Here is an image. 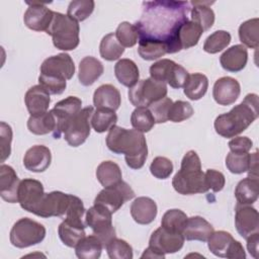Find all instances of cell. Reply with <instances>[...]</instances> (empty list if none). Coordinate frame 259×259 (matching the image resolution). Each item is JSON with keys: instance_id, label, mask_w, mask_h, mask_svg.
Returning <instances> with one entry per match:
<instances>
[{"instance_id": "31", "label": "cell", "mask_w": 259, "mask_h": 259, "mask_svg": "<svg viewBox=\"0 0 259 259\" xmlns=\"http://www.w3.org/2000/svg\"><path fill=\"white\" fill-rule=\"evenodd\" d=\"M259 182L258 179L246 177L236 186L235 197L239 204H252L258 199Z\"/></svg>"}, {"instance_id": "38", "label": "cell", "mask_w": 259, "mask_h": 259, "mask_svg": "<svg viewBox=\"0 0 259 259\" xmlns=\"http://www.w3.org/2000/svg\"><path fill=\"white\" fill-rule=\"evenodd\" d=\"M99 53L102 59L106 61L118 60L124 53V48L118 42L113 32L104 35L100 41Z\"/></svg>"}, {"instance_id": "13", "label": "cell", "mask_w": 259, "mask_h": 259, "mask_svg": "<svg viewBox=\"0 0 259 259\" xmlns=\"http://www.w3.org/2000/svg\"><path fill=\"white\" fill-rule=\"evenodd\" d=\"M184 237L181 233L171 232L163 227L154 231L149 240V246L166 254H173L181 250L184 245Z\"/></svg>"}, {"instance_id": "34", "label": "cell", "mask_w": 259, "mask_h": 259, "mask_svg": "<svg viewBox=\"0 0 259 259\" xmlns=\"http://www.w3.org/2000/svg\"><path fill=\"white\" fill-rule=\"evenodd\" d=\"M103 244L97 236H85L75 247L76 256L80 259H97L101 255Z\"/></svg>"}, {"instance_id": "28", "label": "cell", "mask_w": 259, "mask_h": 259, "mask_svg": "<svg viewBox=\"0 0 259 259\" xmlns=\"http://www.w3.org/2000/svg\"><path fill=\"white\" fill-rule=\"evenodd\" d=\"M203 29L195 22L187 19L178 28L176 38L181 50H187L197 45Z\"/></svg>"}, {"instance_id": "21", "label": "cell", "mask_w": 259, "mask_h": 259, "mask_svg": "<svg viewBox=\"0 0 259 259\" xmlns=\"http://www.w3.org/2000/svg\"><path fill=\"white\" fill-rule=\"evenodd\" d=\"M24 103L30 115H39L48 111L51 103L50 93L39 84L30 87L24 95Z\"/></svg>"}, {"instance_id": "20", "label": "cell", "mask_w": 259, "mask_h": 259, "mask_svg": "<svg viewBox=\"0 0 259 259\" xmlns=\"http://www.w3.org/2000/svg\"><path fill=\"white\" fill-rule=\"evenodd\" d=\"M52 162L51 150L44 145H35L29 148L23 157L24 167L31 172L40 173L46 171Z\"/></svg>"}, {"instance_id": "9", "label": "cell", "mask_w": 259, "mask_h": 259, "mask_svg": "<svg viewBox=\"0 0 259 259\" xmlns=\"http://www.w3.org/2000/svg\"><path fill=\"white\" fill-rule=\"evenodd\" d=\"M94 112L93 106L82 108L63 128L65 141L71 147L81 146L90 135V119Z\"/></svg>"}, {"instance_id": "35", "label": "cell", "mask_w": 259, "mask_h": 259, "mask_svg": "<svg viewBox=\"0 0 259 259\" xmlns=\"http://www.w3.org/2000/svg\"><path fill=\"white\" fill-rule=\"evenodd\" d=\"M193 5L190 13V20L197 23L203 31L208 30L214 22V12L208 6L209 2H190Z\"/></svg>"}, {"instance_id": "33", "label": "cell", "mask_w": 259, "mask_h": 259, "mask_svg": "<svg viewBox=\"0 0 259 259\" xmlns=\"http://www.w3.org/2000/svg\"><path fill=\"white\" fill-rule=\"evenodd\" d=\"M208 88V79L201 73L189 74L183 86V91L186 97L190 100H199L202 98Z\"/></svg>"}, {"instance_id": "59", "label": "cell", "mask_w": 259, "mask_h": 259, "mask_svg": "<svg viewBox=\"0 0 259 259\" xmlns=\"http://www.w3.org/2000/svg\"><path fill=\"white\" fill-rule=\"evenodd\" d=\"M248 177L258 179V153L257 151L253 154H251V160H250V165L248 169Z\"/></svg>"}, {"instance_id": "17", "label": "cell", "mask_w": 259, "mask_h": 259, "mask_svg": "<svg viewBox=\"0 0 259 259\" xmlns=\"http://www.w3.org/2000/svg\"><path fill=\"white\" fill-rule=\"evenodd\" d=\"M40 74L70 80L75 74V65L70 55L61 53L59 55L49 57L42 62L40 65Z\"/></svg>"}, {"instance_id": "24", "label": "cell", "mask_w": 259, "mask_h": 259, "mask_svg": "<svg viewBox=\"0 0 259 259\" xmlns=\"http://www.w3.org/2000/svg\"><path fill=\"white\" fill-rule=\"evenodd\" d=\"M157 212L158 208L156 202L147 196H140L131 204L132 218L140 225H149L154 222Z\"/></svg>"}, {"instance_id": "16", "label": "cell", "mask_w": 259, "mask_h": 259, "mask_svg": "<svg viewBox=\"0 0 259 259\" xmlns=\"http://www.w3.org/2000/svg\"><path fill=\"white\" fill-rule=\"evenodd\" d=\"M235 227L237 232L247 239L259 231V214L251 204H237L235 213Z\"/></svg>"}, {"instance_id": "27", "label": "cell", "mask_w": 259, "mask_h": 259, "mask_svg": "<svg viewBox=\"0 0 259 259\" xmlns=\"http://www.w3.org/2000/svg\"><path fill=\"white\" fill-rule=\"evenodd\" d=\"M103 65L99 60L91 56L85 57L79 64V81L83 86H90L103 74Z\"/></svg>"}, {"instance_id": "4", "label": "cell", "mask_w": 259, "mask_h": 259, "mask_svg": "<svg viewBox=\"0 0 259 259\" xmlns=\"http://www.w3.org/2000/svg\"><path fill=\"white\" fill-rule=\"evenodd\" d=\"M172 186L176 192L182 195L208 191L205 184L204 173L201 170V162L195 151H188L184 155L180 170L172 179Z\"/></svg>"}, {"instance_id": "41", "label": "cell", "mask_w": 259, "mask_h": 259, "mask_svg": "<svg viewBox=\"0 0 259 259\" xmlns=\"http://www.w3.org/2000/svg\"><path fill=\"white\" fill-rule=\"evenodd\" d=\"M131 123L133 127L140 133H148L155 125V118L149 107L139 106L131 115Z\"/></svg>"}, {"instance_id": "11", "label": "cell", "mask_w": 259, "mask_h": 259, "mask_svg": "<svg viewBox=\"0 0 259 259\" xmlns=\"http://www.w3.org/2000/svg\"><path fill=\"white\" fill-rule=\"evenodd\" d=\"M71 201V194L62 191L45 193L40 203L33 214L40 218L65 217Z\"/></svg>"}, {"instance_id": "39", "label": "cell", "mask_w": 259, "mask_h": 259, "mask_svg": "<svg viewBox=\"0 0 259 259\" xmlns=\"http://www.w3.org/2000/svg\"><path fill=\"white\" fill-rule=\"evenodd\" d=\"M234 240L233 236L226 231H217L213 232L208 238L207 247L209 251L221 258H226L229 247Z\"/></svg>"}, {"instance_id": "2", "label": "cell", "mask_w": 259, "mask_h": 259, "mask_svg": "<svg viewBox=\"0 0 259 259\" xmlns=\"http://www.w3.org/2000/svg\"><path fill=\"white\" fill-rule=\"evenodd\" d=\"M106 146L114 154H123L126 165L132 169H141L148 157L147 141L143 133L114 125L106 137Z\"/></svg>"}, {"instance_id": "14", "label": "cell", "mask_w": 259, "mask_h": 259, "mask_svg": "<svg viewBox=\"0 0 259 259\" xmlns=\"http://www.w3.org/2000/svg\"><path fill=\"white\" fill-rule=\"evenodd\" d=\"M81 107L82 100L76 96H68L55 104L54 108L51 109L57 121V127L53 134L55 139H59L61 137L65 124L82 109Z\"/></svg>"}, {"instance_id": "3", "label": "cell", "mask_w": 259, "mask_h": 259, "mask_svg": "<svg viewBox=\"0 0 259 259\" xmlns=\"http://www.w3.org/2000/svg\"><path fill=\"white\" fill-rule=\"evenodd\" d=\"M259 115L258 95L249 93L243 101L233 107L229 112L220 114L214 119V130L223 138H235L248 126Z\"/></svg>"}, {"instance_id": "37", "label": "cell", "mask_w": 259, "mask_h": 259, "mask_svg": "<svg viewBox=\"0 0 259 259\" xmlns=\"http://www.w3.org/2000/svg\"><path fill=\"white\" fill-rule=\"evenodd\" d=\"M116 121L117 115L115 111L106 108H96L90 119L93 130L99 134L109 131L115 125Z\"/></svg>"}, {"instance_id": "57", "label": "cell", "mask_w": 259, "mask_h": 259, "mask_svg": "<svg viewBox=\"0 0 259 259\" xmlns=\"http://www.w3.org/2000/svg\"><path fill=\"white\" fill-rule=\"evenodd\" d=\"M226 258H229V259H245L246 258V252L239 241L235 239L232 241L229 247L228 253L226 255Z\"/></svg>"}, {"instance_id": "44", "label": "cell", "mask_w": 259, "mask_h": 259, "mask_svg": "<svg viewBox=\"0 0 259 259\" xmlns=\"http://www.w3.org/2000/svg\"><path fill=\"white\" fill-rule=\"evenodd\" d=\"M231 42V34L226 30H217L208 35L203 44V51L217 54L226 49Z\"/></svg>"}, {"instance_id": "22", "label": "cell", "mask_w": 259, "mask_h": 259, "mask_svg": "<svg viewBox=\"0 0 259 259\" xmlns=\"http://www.w3.org/2000/svg\"><path fill=\"white\" fill-rule=\"evenodd\" d=\"M248 62V52L243 45H235L227 49L221 57L220 63L224 70L237 73L242 71Z\"/></svg>"}, {"instance_id": "43", "label": "cell", "mask_w": 259, "mask_h": 259, "mask_svg": "<svg viewBox=\"0 0 259 259\" xmlns=\"http://www.w3.org/2000/svg\"><path fill=\"white\" fill-rule=\"evenodd\" d=\"M95 2L92 0H74L70 2L67 15L76 21H83L87 19L93 12Z\"/></svg>"}, {"instance_id": "26", "label": "cell", "mask_w": 259, "mask_h": 259, "mask_svg": "<svg viewBox=\"0 0 259 259\" xmlns=\"http://www.w3.org/2000/svg\"><path fill=\"white\" fill-rule=\"evenodd\" d=\"M85 223L72 222L65 220L59 225L58 234L61 241L70 248H75L76 245L85 237Z\"/></svg>"}, {"instance_id": "58", "label": "cell", "mask_w": 259, "mask_h": 259, "mask_svg": "<svg viewBox=\"0 0 259 259\" xmlns=\"http://www.w3.org/2000/svg\"><path fill=\"white\" fill-rule=\"evenodd\" d=\"M247 249L249 251V254L257 259L258 258V243H259V233H254L247 239Z\"/></svg>"}, {"instance_id": "45", "label": "cell", "mask_w": 259, "mask_h": 259, "mask_svg": "<svg viewBox=\"0 0 259 259\" xmlns=\"http://www.w3.org/2000/svg\"><path fill=\"white\" fill-rule=\"evenodd\" d=\"M116 39L123 48H132L139 40V32L135 24L127 21L120 22L114 32Z\"/></svg>"}, {"instance_id": "10", "label": "cell", "mask_w": 259, "mask_h": 259, "mask_svg": "<svg viewBox=\"0 0 259 259\" xmlns=\"http://www.w3.org/2000/svg\"><path fill=\"white\" fill-rule=\"evenodd\" d=\"M135 192L132 187L124 181H120L115 185L104 187L96 195L94 204H99L108 209L111 213L117 211L124 202L133 199Z\"/></svg>"}, {"instance_id": "23", "label": "cell", "mask_w": 259, "mask_h": 259, "mask_svg": "<svg viewBox=\"0 0 259 259\" xmlns=\"http://www.w3.org/2000/svg\"><path fill=\"white\" fill-rule=\"evenodd\" d=\"M213 232V227L205 219L194 215L187 219L182 235L187 241L206 242Z\"/></svg>"}, {"instance_id": "54", "label": "cell", "mask_w": 259, "mask_h": 259, "mask_svg": "<svg viewBox=\"0 0 259 259\" xmlns=\"http://www.w3.org/2000/svg\"><path fill=\"white\" fill-rule=\"evenodd\" d=\"M204 177L207 189H211L213 192L221 191L226 184L224 174L218 170L207 169L206 172L204 173Z\"/></svg>"}, {"instance_id": "7", "label": "cell", "mask_w": 259, "mask_h": 259, "mask_svg": "<svg viewBox=\"0 0 259 259\" xmlns=\"http://www.w3.org/2000/svg\"><path fill=\"white\" fill-rule=\"evenodd\" d=\"M166 83L156 81L151 77L139 80L137 84L128 89V100L136 107H149L152 103L166 97Z\"/></svg>"}, {"instance_id": "6", "label": "cell", "mask_w": 259, "mask_h": 259, "mask_svg": "<svg viewBox=\"0 0 259 259\" xmlns=\"http://www.w3.org/2000/svg\"><path fill=\"white\" fill-rule=\"evenodd\" d=\"M46 233V228L41 224L29 218H22L11 228L9 239L12 246L23 249L42 242Z\"/></svg>"}, {"instance_id": "55", "label": "cell", "mask_w": 259, "mask_h": 259, "mask_svg": "<svg viewBox=\"0 0 259 259\" xmlns=\"http://www.w3.org/2000/svg\"><path fill=\"white\" fill-rule=\"evenodd\" d=\"M188 75H189L188 72L181 65L175 64L171 71V74L169 76L167 83L172 88H175V89L182 88L188 78Z\"/></svg>"}, {"instance_id": "49", "label": "cell", "mask_w": 259, "mask_h": 259, "mask_svg": "<svg viewBox=\"0 0 259 259\" xmlns=\"http://www.w3.org/2000/svg\"><path fill=\"white\" fill-rule=\"evenodd\" d=\"M176 63L169 59H162L158 62H155L150 67V76L152 79L167 83L169 76L171 74V71Z\"/></svg>"}, {"instance_id": "12", "label": "cell", "mask_w": 259, "mask_h": 259, "mask_svg": "<svg viewBox=\"0 0 259 259\" xmlns=\"http://www.w3.org/2000/svg\"><path fill=\"white\" fill-rule=\"evenodd\" d=\"M45 195L40 181L25 178L20 181L18 187V203L24 210L34 213Z\"/></svg>"}, {"instance_id": "51", "label": "cell", "mask_w": 259, "mask_h": 259, "mask_svg": "<svg viewBox=\"0 0 259 259\" xmlns=\"http://www.w3.org/2000/svg\"><path fill=\"white\" fill-rule=\"evenodd\" d=\"M150 172L157 179H167L173 172V164L168 158L158 156L152 161Z\"/></svg>"}, {"instance_id": "52", "label": "cell", "mask_w": 259, "mask_h": 259, "mask_svg": "<svg viewBox=\"0 0 259 259\" xmlns=\"http://www.w3.org/2000/svg\"><path fill=\"white\" fill-rule=\"evenodd\" d=\"M173 101L169 97H164L149 106L156 123H164L168 121V113Z\"/></svg>"}, {"instance_id": "1", "label": "cell", "mask_w": 259, "mask_h": 259, "mask_svg": "<svg viewBox=\"0 0 259 259\" xmlns=\"http://www.w3.org/2000/svg\"><path fill=\"white\" fill-rule=\"evenodd\" d=\"M142 17L136 22L139 38L153 39L166 44L168 54L181 51L176 34L179 26L186 21L190 2L152 1L144 2Z\"/></svg>"}, {"instance_id": "30", "label": "cell", "mask_w": 259, "mask_h": 259, "mask_svg": "<svg viewBox=\"0 0 259 259\" xmlns=\"http://www.w3.org/2000/svg\"><path fill=\"white\" fill-rule=\"evenodd\" d=\"M57 127V121L52 110L39 115H30L27 120L28 131L37 136L54 134Z\"/></svg>"}, {"instance_id": "53", "label": "cell", "mask_w": 259, "mask_h": 259, "mask_svg": "<svg viewBox=\"0 0 259 259\" xmlns=\"http://www.w3.org/2000/svg\"><path fill=\"white\" fill-rule=\"evenodd\" d=\"M12 142V128L11 126L1 121L0 123V146H1V163L5 162L11 154Z\"/></svg>"}, {"instance_id": "40", "label": "cell", "mask_w": 259, "mask_h": 259, "mask_svg": "<svg viewBox=\"0 0 259 259\" xmlns=\"http://www.w3.org/2000/svg\"><path fill=\"white\" fill-rule=\"evenodd\" d=\"M258 32H259V19L252 18L243 22L239 27V38L244 47L250 49L258 48Z\"/></svg>"}, {"instance_id": "25", "label": "cell", "mask_w": 259, "mask_h": 259, "mask_svg": "<svg viewBox=\"0 0 259 259\" xmlns=\"http://www.w3.org/2000/svg\"><path fill=\"white\" fill-rule=\"evenodd\" d=\"M120 103V93L111 84H103L94 91L93 104L96 108H106L115 111L119 108Z\"/></svg>"}, {"instance_id": "5", "label": "cell", "mask_w": 259, "mask_h": 259, "mask_svg": "<svg viewBox=\"0 0 259 259\" xmlns=\"http://www.w3.org/2000/svg\"><path fill=\"white\" fill-rule=\"evenodd\" d=\"M46 32L52 36L53 44L58 50L73 51L79 46V23L67 14L54 11L53 20Z\"/></svg>"}, {"instance_id": "60", "label": "cell", "mask_w": 259, "mask_h": 259, "mask_svg": "<svg viewBox=\"0 0 259 259\" xmlns=\"http://www.w3.org/2000/svg\"><path fill=\"white\" fill-rule=\"evenodd\" d=\"M141 258H158V259H164L165 254L158 251L157 249L149 246L147 249L144 250V253L142 254Z\"/></svg>"}, {"instance_id": "29", "label": "cell", "mask_w": 259, "mask_h": 259, "mask_svg": "<svg viewBox=\"0 0 259 259\" xmlns=\"http://www.w3.org/2000/svg\"><path fill=\"white\" fill-rule=\"evenodd\" d=\"M114 75L121 85L131 88L138 83L140 71L133 60L121 59L114 66Z\"/></svg>"}, {"instance_id": "36", "label": "cell", "mask_w": 259, "mask_h": 259, "mask_svg": "<svg viewBox=\"0 0 259 259\" xmlns=\"http://www.w3.org/2000/svg\"><path fill=\"white\" fill-rule=\"evenodd\" d=\"M138 41V53L146 61H154L168 54V48L164 42L146 38H139Z\"/></svg>"}, {"instance_id": "42", "label": "cell", "mask_w": 259, "mask_h": 259, "mask_svg": "<svg viewBox=\"0 0 259 259\" xmlns=\"http://www.w3.org/2000/svg\"><path fill=\"white\" fill-rule=\"evenodd\" d=\"M187 219L188 218L186 213L181 209H177V208L169 209L162 217L161 227H163L168 231L182 234L185 224L187 222Z\"/></svg>"}, {"instance_id": "18", "label": "cell", "mask_w": 259, "mask_h": 259, "mask_svg": "<svg viewBox=\"0 0 259 259\" xmlns=\"http://www.w3.org/2000/svg\"><path fill=\"white\" fill-rule=\"evenodd\" d=\"M241 93L240 83L232 77L226 76L218 79L212 88V97L219 105H231L235 103Z\"/></svg>"}, {"instance_id": "46", "label": "cell", "mask_w": 259, "mask_h": 259, "mask_svg": "<svg viewBox=\"0 0 259 259\" xmlns=\"http://www.w3.org/2000/svg\"><path fill=\"white\" fill-rule=\"evenodd\" d=\"M105 249L110 259H132L134 257L132 246L126 241L116 237L105 246Z\"/></svg>"}, {"instance_id": "15", "label": "cell", "mask_w": 259, "mask_h": 259, "mask_svg": "<svg viewBox=\"0 0 259 259\" xmlns=\"http://www.w3.org/2000/svg\"><path fill=\"white\" fill-rule=\"evenodd\" d=\"M29 6L24 12V24L34 31H47L54 17V11L48 8L44 3H27Z\"/></svg>"}, {"instance_id": "19", "label": "cell", "mask_w": 259, "mask_h": 259, "mask_svg": "<svg viewBox=\"0 0 259 259\" xmlns=\"http://www.w3.org/2000/svg\"><path fill=\"white\" fill-rule=\"evenodd\" d=\"M20 181L14 169L5 164L0 166V196L9 203L18 202V187Z\"/></svg>"}, {"instance_id": "47", "label": "cell", "mask_w": 259, "mask_h": 259, "mask_svg": "<svg viewBox=\"0 0 259 259\" xmlns=\"http://www.w3.org/2000/svg\"><path fill=\"white\" fill-rule=\"evenodd\" d=\"M251 154L249 153H233L230 152L226 157V166L233 174H242L249 169Z\"/></svg>"}, {"instance_id": "56", "label": "cell", "mask_w": 259, "mask_h": 259, "mask_svg": "<svg viewBox=\"0 0 259 259\" xmlns=\"http://www.w3.org/2000/svg\"><path fill=\"white\" fill-rule=\"evenodd\" d=\"M253 147V142L248 137H235L229 142L230 151L233 153H249Z\"/></svg>"}, {"instance_id": "32", "label": "cell", "mask_w": 259, "mask_h": 259, "mask_svg": "<svg viewBox=\"0 0 259 259\" xmlns=\"http://www.w3.org/2000/svg\"><path fill=\"white\" fill-rule=\"evenodd\" d=\"M96 178L103 187L117 184L122 180L119 166L113 161H103L96 168Z\"/></svg>"}, {"instance_id": "48", "label": "cell", "mask_w": 259, "mask_h": 259, "mask_svg": "<svg viewBox=\"0 0 259 259\" xmlns=\"http://www.w3.org/2000/svg\"><path fill=\"white\" fill-rule=\"evenodd\" d=\"M194 113V110L191 104L187 101L177 100L172 103L169 113H168V120L172 122H181L190 118Z\"/></svg>"}, {"instance_id": "8", "label": "cell", "mask_w": 259, "mask_h": 259, "mask_svg": "<svg viewBox=\"0 0 259 259\" xmlns=\"http://www.w3.org/2000/svg\"><path fill=\"white\" fill-rule=\"evenodd\" d=\"M112 213L99 204H93L86 210L85 224L89 227L93 234L99 238L105 247L113 238H115V230L112 225Z\"/></svg>"}, {"instance_id": "50", "label": "cell", "mask_w": 259, "mask_h": 259, "mask_svg": "<svg viewBox=\"0 0 259 259\" xmlns=\"http://www.w3.org/2000/svg\"><path fill=\"white\" fill-rule=\"evenodd\" d=\"M38 83L50 94H54V95L62 94L67 87L66 79L52 76V75H46V74H39Z\"/></svg>"}]
</instances>
